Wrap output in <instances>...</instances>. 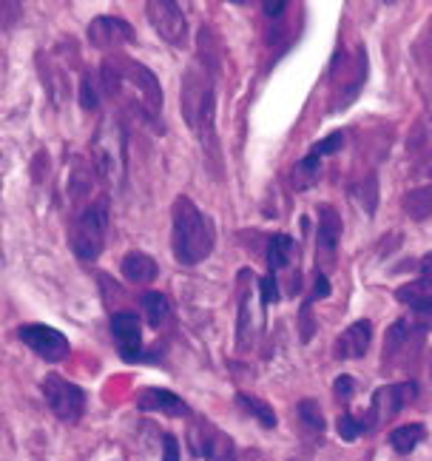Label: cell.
<instances>
[{
	"instance_id": "6da1fadb",
	"label": "cell",
	"mask_w": 432,
	"mask_h": 461,
	"mask_svg": "<svg viewBox=\"0 0 432 461\" xmlns=\"http://www.w3.org/2000/svg\"><path fill=\"white\" fill-rule=\"evenodd\" d=\"M183 114L188 126L200 134L202 151L211 157L213 174L220 171V143H216L213 114H216V95H213V68L208 58H200L188 66L183 80Z\"/></svg>"
},
{
	"instance_id": "7a4b0ae2",
	"label": "cell",
	"mask_w": 432,
	"mask_h": 461,
	"mask_svg": "<svg viewBox=\"0 0 432 461\" xmlns=\"http://www.w3.org/2000/svg\"><path fill=\"white\" fill-rule=\"evenodd\" d=\"M103 88L108 97L120 95L122 88H131V92L140 97L137 114L148 122L154 131H166L162 129V88L154 77L151 68H146L142 63L134 60H122V63H112L108 60L103 66Z\"/></svg>"
},
{
	"instance_id": "3957f363",
	"label": "cell",
	"mask_w": 432,
	"mask_h": 461,
	"mask_svg": "<svg viewBox=\"0 0 432 461\" xmlns=\"http://www.w3.org/2000/svg\"><path fill=\"white\" fill-rule=\"evenodd\" d=\"M213 225L191 197H176L171 208V251L179 265H200L213 251Z\"/></svg>"
},
{
	"instance_id": "277c9868",
	"label": "cell",
	"mask_w": 432,
	"mask_h": 461,
	"mask_svg": "<svg viewBox=\"0 0 432 461\" xmlns=\"http://www.w3.org/2000/svg\"><path fill=\"white\" fill-rule=\"evenodd\" d=\"M105 234H108V200H97V203H88L80 214L71 220L68 245L77 259L94 262L103 254Z\"/></svg>"
},
{
	"instance_id": "5b68a950",
	"label": "cell",
	"mask_w": 432,
	"mask_h": 461,
	"mask_svg": "<svg viewBox=\"0 0 432 461\" xmlns=\"http://www.w3.org/2000/svg\"><path fill=\"white\" fill-rule=\"evenodd\" d=\"M427 330H429V325H424L416 316L395 319L392 328L387 330V339H384V367L395 370V367L407 365L410 357H416L421 350Z\"/></svg>"
},
{
	"instance_id": "8992f818",
	"label": "cell",
	"mask_w": 432,
	"mask_h": 461,
	"mask_svg": "<svg viewBox=\"0 0 432 461\" xmlns=\"http://www.w3.org/2000/svg\"><path fill=\"white\" fill-rule=\"evenodd\" d=\"M188 445L194 456H200L205 461H237V445H233V438L208 419L191 421Z\"/></svg>"
},
{
	"instance_id": "52a82bcc",
	"label": "cell",
	"mask_w": 432,
	"mask_h": 461,
	"mask_svg": "<svg viewBox=\"0 0 432 461\" xmlns=\"http://www.w3.org/2000/svg\"><path fill=\"white\" fill-rule=\"evenodd\" d=\"M43 390V399L46 404L51 407V413L58 416L60 421L66 424H75L83 419V411H86V393L83 387H77L75 382H68L58 374H51L43 379L40 384Z\"/></svg>"
},
{
	"instance_id": "ba28073f",
	"label": "cell",
	"mask_w": 432,
	"mask_h": 461,
	"mask_svg": "<svg viewBox=\"0 0 432 461\" xmlns=\"http://www.w3.org/2000/svg\"><path fill=\"white\" fill-rule=\"evenodd\" d=\"M94 157H97L100 176L108 185L117 183L125 174V134L117 122H103L94 143Z\"/></svg>"
},
{
	"instance_id": "9c48e42d",
	"label": "cell",
	"mask_w": 432,
	"mask_h": 461,
	"mask_svg": "<svg viewBox=\"0 0 432 461\" xmlns=\"http://www.w3.org/2000/svg\"><path fill=\"white\" fill-rule=\"evenodd\" d=\"M418 396V384L416 382H395V384H384L378 387L373 393V402H370V411L364 413L370 430H375L382 421H390L392 416H399L404 407Z\"/></svg>"
},
{
	"instance_id": "30bf717a",
	"label": "cell",
	"mask_w": 432,
	"mask_h": 461,
	"mask_svg": "<svg viewBox=\"0 0 432 461\" xmlns=\"http://www.w3.org/2000/svg\"><path fill=\"white\" fill-rule=\"evenodd\" d=\"M146 12H148L151 26L166 43L176 49H183L188 43V23L179 4H171V0H151V4H146Z\"/></svg>"
},
{
	"instance_id": "8fae6325",
	"label": "cell",
	"mask_w": 432,
	"mask_h": 461,
	"mask_svg": "<svg viewBox=\"0 0 432 461\" xmlns=\"http://www.w3.org/2000/svg\"><path fill=\"white\" fill-rule=\"evenodd\" d=\"M17 339L46 362H63L71 353L66 336L49 325H21L17 328Z\"/></svg>"
},
{
	"instance_id": "7c38bea8",
	"label": "cell",
	"mask_w": 432,
	"mask_h": 461,
	"mask_svg": "<svg viewBox=\"0 0 432 461\" xmlns=\"http://www.w3.org/2000/svg\"><path fill=\"white\" fill-rule=\"evenodd\" d=\"M88 43L100 51H117L125 43H134V29L122 17H94L86 29Z\"/></svg>"
},
{
	"instance_id": "4fadbf2b",
	"label": "cell",
	"mask_w": 432,
	"mask_h": 461,
	"mask_svg": "<svg viewBox=\"0 0 432 461\" xmlns=\"http://www.w3.org/2000/svg\"><path fill=\"white\" fill-rule=\"evenodd\" d=\"M112 339L125 362L142 359V328L131 311H117L112 316Z\"/></svg>"
},
{
	"instance_id": "5bb4252c",
	"label": "cell",
	"mask_w": 432,
	"mask_h": 461,
	"mask_svg": "<svg viewBox=\"0 0 432 461\" xmlns=\"http://www.w3.org/2000/svg\"><path fill=\"white\" fill-rule=\"evenodd\" d=\"M137 407L140 411H148V413H162V416H191V407L179 399L176 393H171V390H162V387H146L140 390L137 396Z\"/></svg>"
},
{
	"instance_id": "9a60e30c",
	"label": "cell",
	"mask_w": 432,
	"mask_h": 461,
	"mask_svg": "<svg viewBox=\"0 0 432 461\" xmlns=\"http://www.w3.org/2000/svg\"><path fill=\"white\" fill-rule=\"evenodd\" d=\"M395 299L416 313V319H421L424 325H432V279L407 282L395 291Z\"/></svg>"
},
{
	"instance_id": "2e32d148",
	"label": "cell",
	"mask_w": 432,
	"mask_h": 461,
	"mask_svg": "<svg viewBox=\"0 0 432 461\" xmlns=\"http://www.w3.org/2000/svg\"><path fill=\"white\" fill-rule=\"evenodd\" d=\"M373 339V322L370 319H358L345 333L336 339V357L338 359H358L364 357Z\"/></svg>"
},
{
	"instance_id": "e0dca14e",
	"label": "cell",
	"mask_w": 432,
	"mask_h": 461,
	"mask_svg": "<svg viewBox=\"0 0 432 461\" xmlns=\"http://www.w3.org/2000/svg\"><path fill=\"white\" fill-rule=\"evenodd\" d=\"M319 234H316V248L321 257H328V262L333 259L336 254V245L341 240V217L336 214L333 205H319Z\"/></svg>"
},
{
	"instance_id": "ac0fdd59",
	"label": "cell",
	"mask_w": 432,
	"mask_h": 461,
	"mask_svg": "<svg viewBox=\"0 0 432 461\" xmlns=\"http://www.w3.org/2000/svg\"><path fill=\"white\" fill-rule=\"evenodd\" d=\"M120 271H122L125 279L131 282V285H151V282L159 276L157 262H154L148 254H142V251L125 254V257H122V265H120Z\"/></svg>"
},
{
	"instance_id": "d6986e66",
	"label": "cell",
	"mask_w": 432,
	"mask_h": 461,
	"mask_svg": "<svg viewBox=\"0 0 432 461\" xmlns=\"http://www.w3.org/2000/svg\"><path fill=\"white\" fill-rule=\"evenodd\" d=\"M328 296H330V279L324 271H316L313 288L302 303V342H310V336H313V319H310L313 305L319 303V299H328Z\"/></svg>"
},
{
	"instance_id": "ffe728a7",
	"label": "cell",
	"mask_w": 432,
	"mask_h": 461,
	"mask_svg": "<svg viewBox=\"0 0 432 461\" xmlns=\"http://www.w3.org/2000/svg\"><path fill=\"white\" fill-rule=\"evenodd\" d=\"M296 257V240L293 237H287V234H274L267 240V268L270 274H279L284 271L287 265L293 262Z\"/></svg>"
},
{
	"instance_id": "44dd1931",
	"label": "cell",
	"mask_w": 432,
	"mask_h": 461,
	"mask_svg": "<svg viewBox=\"0 0 432 461\" xmlns=\"http://www.w3.org/2000/svg\"><path fill=\"white\" fill-rule=\"evenodd\" d=\"M424 438H427V428H424V424H401V428H395L390 433V447L395 453L407 456V453L416 450Z\"/></svg>"
},
{
	"instance_id": "7402d4cb",
	"label": "cell",
	"mask_w": 432,
	"mask_h": 461,
	"mask_svg": "<svg viewBox=\"0 0 432 461\" xmlns=\"http://www.w3.org/2000/svg\"><path fill=\"white\" fill-rule=\"evenodd\" d=\"M254 345V319H250V288L242 285L239 291V325H237V348L248 350Z\"/></svg>"
},
{
	"instance_id": "603a6c76",
	"label": "cell",
	"mask_w": 432,
	"mask_h": 461,
	"mask_svg": "<svg viewBox=\"0 0 432 461\" xmlns=\"http://www.w3.org/2000/svg\"><path fill=\"white\" fill-rule=\"evenodd\" d=\"M237 404L242 407L248 416H254L262 424V428H267V430L276 428V413H274V407H270L267 402H262L256 396H248V393H237Z\"/></svg>"
},
{
	"instance_id": "cb8c5ba5",
	"label": "cell",
	"mask_w": 432,
	"mask_h": 461,
	"mask_svg": "<svg viewBox=\"0 0 432 461\" xmlns=\"http://www.w3.org/2000/svg\"><path fill=\"white\" fill-rule=\"evenodd\" d=\"M140 305H142V311H146V319H148V325H151V328L166 325V319L171 316V305H168V299L162 296V294H157V291L142 294Z\"/></svg>"
},
{
	"instance_id": "d4e9b609",
	"label": "cell",
	"mask_w": 432,
	"mask_h": 461,
	"mask_svg": "<svg viewBox=\"0 0 432 461\" xmlns=\"http://www.w3.org/2000/svg\"><path fill=\"white\" fill-rule=\"evenodd\" d=\"M319 174H321V157H316V154H308V157L299 159V163L293 166V188L304 191V188L316 185Z\"/></svg>"
},
{
	"instance_id": "484cf974",
	"label": "cell",
	"mask_w": 432,
	"mask_h": 461,
	"mask_svg": "<svg viewBox=\"0 0 432 461\" xmlns=\"http://www.w3.org/2000/svg\"><path fill=\"white\" fill-rule=\"evenodd\" d=\"M296 413H299V419H302V428L321 438V433H324V416H321L319 402H316V399H304V402H299Z\"/></svg>"
},
{
	"instance_id": "4316f807",
	"label": "cell",
	"mask_w": 432,
	"mask_h": 461,
	"mask_svg": "<svg viewBox=\"0 0 432 461\" xmlns=\"http://www.w3.org/2000/svg\"><path fill=\"white\" fill-rule=\"evenodd\" d=\"M404 211L412 220H427L432 214V188L410 191L404 197Z\"/></svg>"
},
{
	"instance_id": "83f0119b",
	"label": "cell",
	"mask_w": 432,
	"mask_h": 461,
	"mask_svg": "<svg viewBox=\"0 0 432 461\" xmlns=\"http://www.w3.org/2000/svg\"><path fill=\"white\" fill-rule=\"evenodd\" d=\"M336 430H338V436L345 438V441H356L358 436H364V433H370V424H367V419L362 416H353V413H341L338 419H336Z\"/></svg>"
},
{
	"instance_id": "f1b7e54d",
	"label": "cell",
	"mask_w": 432,
	"mask_h": 461,
	"mask_svg": "<svg viewBox=\"0 0 432 461\" xmlns=\"http://www.w3.org/2000/svg\"><path fill=\"white\" fill-rule=\"evenodd\" d=\"M356 200L364 205L367 214H375V205H378V180L375 174H367V180L362 185H356Z\"/></svg>"
},
{
	"instance_id": "f546056e",
	"label": "cell",
	"mask_w": 432,
	"mask_h": 461,
	"mask_svg": "<svg viewBox=\"0 0 432 461\" xmlns=\"http://www.w3.org/2000/svg\"><path fill=\"white\" fill-rule=\"evenodd\" d=\"M97 86H100V80L94 75H83V83H80V105L83 109H97V103H100Z\"/></svg>"
},
{
	"instance_id": "4dcf8cb0",
	"label": "cell",
	"mask_w": 432,
	"mask_h": 461,
	"mask_svg": "<svg viewBox=\"0 0 432 461\" xmlns=\"http://www.w3.org/2000/svg\"><path fill=\"white\" fill-rule=\"evenodd\" d=\"M279 282H276V276L274 274H267V276H262L259 279V303H262V308H267V305H274V303H279Z\"/></svg>"
},
{
	"instance_id": "1f68e13d",
	"label": "cell",
	"mask_w": 432,
	"mask_h": 461,
	"mask_svg": "<svg viewBox=\"0 0 432 461\" xmlns=\"http://www.w3.org/2000/svg\"><path fill=\"white\" fill-rule=\"evenodd\" d=\"M341 146H345V134H341V131H333V134H328L324 140H319V143H313L310 154H316V157H328V154H336Z\"/></svg>"
},
{
	"instance_id": "d6a6232c",
	"label": "cell",
	"mask_w": 432,
	"mask_h": 461,
	"mask_svg": "<svg viewBox=\"0 0 432 461\" xmlns=\"http://www.w3.org/2000/svg\"><path fill=\"white\" fill-rule=\"evenodd\" d=\"M353 390H356V382H353V376H347V374H341V376L333 382V393H336L338 402H350Z\"/></svg>"
},
{
	"instance_id": "836d02e7",
	"label": "cell",
	"mask_w": 432,
	"mask_h": 461,
	"mask_svg": "<svg viewBox=\"0 0 432 461\" xmlns=\"http://www.w3.org/2000/svg\"><path fill=\"white\" fill-rule=\"evenodd\" d=\"M162 461H179V445L171 433L162 436Z\"/></svg>"
},
{
	"instance_id": "e575fe53",
	"label": "cell",
	"mask_w": 432,
	"mask_h": 461,
	"mask_svg": "<svg viewBox=\"0 0 432 461\" xmlns=\"http://www.w3.org/2000/svg\"><path fill=\"white\" fill-rule=\"evenodd\" d=\"M262 9H265V14H267V17H279V14L287 9V4H284V0H276V4H274V0H265Z\"/></svg>"
},
{
	"instance_id": "d590c367",
	"label": "cell",
	"mask_w": 432,
	"mask_h": 461,
	"mask_svg": "<svg viewBox=\"0 0 432 461\" xmlns=\"http://www.w3.org/2000/svg\"><path fill=\"white\" fill-rule=\"evenodd\" d=\"M418 271L424 274V279H432V254L421 257V262H418Z\"/></svg>"
},
{
	"instance_id": "8d00e7d4",
	"label": "cell",
	"mask_w": 432,
	"mask_h": 461,
	"mask_svg": "<svg viewBox=\"0 0 432 461\" xmlns=\"http://www.w3.org/2000/svg\"><path fill=\"white\" fill-rule=\"evenodd\" d=\"M429 374H432V357H429Z\"/></svg>"
},
{
	"instance_id": "74e56055",
	"label": "cell",
	"mask_w": 432,
	"mask_h": 461,
	"mask_svg": "<svg viewBox=\"0 0 432 461\" xmlns=\"http://www.w3.org/2000/svg\"><path fill=\"white\" fill-rule=\"evenodd\" d=\"M291 461H299V458H291Z\"/></svg>"
}]
</instances>
